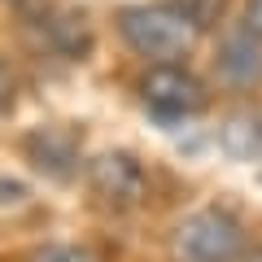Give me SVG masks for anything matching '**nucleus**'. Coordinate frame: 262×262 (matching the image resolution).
Returning a JSON list of instances; mask_svg holds the SVG:
<instances>
[{"label": "nucleus", "mask_w": 262, "mask_h": 262, "mask_svg": "<svg viewBox=\"0 0 262 262\" xmlns=\"http://www.w3.org/2000/svg\"><path fill=\"white\" fill-rule=\"evenodd\" d=\"M166 5L196 31V35L214 31L219 22H223V9H227V0H166Z\"/></svg>", "instance_id": "nucleus-8"}, {"label": "nucleus", "mask_w": 262, "mask_h": 262, "mask_svg": "<svg viewBox=\"0 0 262 262\" xmlns=\"http://www.w3.org/2000/svg\"><path fill=\"white\" fill-rule=\"evenodd\" d=\"M22 153L35 170L53 179H70L79 170V136L70 127H35L22 140Z\"/></svg>", "instance_id": "nucleus-6"}, {"label": "nucleus", "mask_w": 262, "mask_h": 262, "mask_svg": "<svg viewBox=\"0 0 262 262\" xmlns=\"http://www.w3.org/2000/svg\"><path fill=\"white\" fill-rule=\"evenodd\" d=\"M241 27L249 31V35L262 39V0H245V9H241Z\"/></svg>", "instance_id": "nucleus-11"}, {"label": "nucleus", "mask_w": 262, "mask_h": 262, "mask_svg": "<svg viewBox=\"0 0 262 262\" xmlns=\"http://www.w3.org/2000/svg\"><path fill=\"white\" fill-rule=\"evenodd\" d=\"M27 262H101L88 245H70V241H48V245H35L27 253Z\"/></svg>", "instance_id": "nucleus-9"}, {"label": "nucleus", "mask_w": 262, "mask_h": 262, "mask_svg": "<svg viewBox=\"0 0 262 262\" xmlns=\"http://www.w3.org/2000/svg\"><path fill=\"white\" fill-rule=\"evenodd\" d=\"M18 92H22L18 70H13V61H9V57H0V114H9L13 105H18Z\"/></svg>", "instance_id": "nucleus-10"}, {"label": "nucleus", "mask_w": 262, "mask_h": 262, "mask_svg": "<svg viewBox=\"0 0 262 262\" xmlns=\"http://www.w3.org/2000/svg\"><path fill=\"white\" fill-rule=\"evenodd\" d=\"M114 31L144 61H184L196 44V31L170 9L166 0L162 5H122L114 13Z\"/></svg>", "instance_id": "nucleus-2"}, {"label": "nucleus", "mask_w": 262, "mask_h": 262, "mask_svg": "<svg viewBox=\"0 0 262 262\" xmlns=\"http://www.w3.org/2000/svg\"><path fill=\"white\" fill-rule=\"evenodd\" d=\"M214 75L232 92H253L262 88V39L249 35L245 27L227 31L214 48Z\"/></svg>", "instance_id": "nucleus-5"}, {"label": "nucleus", "mask_w": 262, "mask_h": 262, "mask_svg": "<svg viewBox=\"0 0 262 262\" xmlns=\"http://www.w3.org/2000/svg\"><path fill=\"white\" fill-rule=\"evenodd\" d=\"M136 92H140L144 110L158 122H188L210 105L206 79L196 75L188 61H149L140 83H136Z\"/></svg>", "instance_id": "nucleus-3"}, {"label": "nucleus", "mask_w": 262, "mask_h": 262, "mask_svg": "<svg viewBox=\"0 0 262 262\" xmlns=\"http://www.w3.org/2000/svg\"><path fill=\"white\" fill-rule=\"evenodd\" d=\"M249 249L245 223L223 206H201L184 214L166 236L170 262H241Z\"/></svg>", "instance_id": "nucleus-1"}, {"label": "nucleus", "mask_w": 262, "mask_h": 262, "mask_svg": "<svg viewBox=\"0 0 262 262\" xmlns=\"http://www.w3.org/2000/svg\"><path fill=\"white\" fill-rule=\"evenodd\" d=\"M39 31H44L48 48H53L57 57H66V61H83V57L92 53V27H88V18L79 9L48 13V18L39 22Z\"/></svg>", "instance_id": "nucleus-7"}, {"label": "nucleus", "mask_w": 262, "mask_h": 262, "mask_svg": "<svg viewBox=\"0 0 262 262\" xmlns=\"http://www.w3.org/2000/svg\"><path fill=\"white\" fill-rule=\"evenodd\" d=\"M88 188H92V196L105 210L122 214V210H136L149 196V170L140 166L136 153L110 149V153H96L88 162Z\"/></svg>", "instance_id": "nucleus-4"}, {"label": "nucleus", "mask_w": 262, "mask_h": 262, "mask_svg": "<svg viewBox=\"0 0 262 262\" xmlns=\"http://www.w3.org/2000/svg\"><path fill=\"white\" fill-rule=\"evenodd\" d=\"M241 262H262V249H253V253L245 249V258H241Z\"/></svg>", "instance_id": "nucleus-12"}]
</instances>
